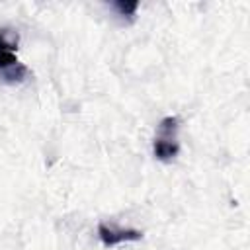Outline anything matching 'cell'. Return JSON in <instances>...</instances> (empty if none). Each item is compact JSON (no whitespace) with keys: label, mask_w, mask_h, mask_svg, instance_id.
I'll use <instances>...</instances> for the list:
<instances>
[{"label":"cell","mask_w":250,"mask_h":250,"mask_svg":"<svg viewBox=\"0 0 250 250\" xmlns=\"http://www.w3.org/2000/svg\"><path fill=\"white\" fill-rule=\"evenodd\" d=\"M18 51V33L14 29H0V53H16Z\"/></svg>","instance_id":"cell-3"},{"label":"cell","mask_w":250,"mask_h":250,"mask_svg":"<svg viewBox=\"0 0 250 250\" xmlns=\"http://www.w3.org/2000/svg\"><path fill=\"white\" fill-rule=\"evenodd\" d=\"M16 64H20V61L16 59V53H0V72L12 68Z\"/></svg>","instance_id":"cell-5"},{"label":"cell","mask_w":250,"mask_h":250,"mask_svg":"<svg viewBox=\"0 0 250 250\" xmlns=\"http://www.w3.org/2000/svg\"><path fill=\"white\" fill-rule=\"evenodd\" d=\"M113 8H115L121 16H129V18H133L135 12H137V8H139V2H115Z\"/></svg>","instance_id":"cell-4"},{"label":"cell","mask_w":250,"mask_h":250,"mask_svg":"<svg viewBox=\"0 0 250 250\" xmlns=\"http://www.w3.org/2000/svg\"><path fill=\"white\" fill-rule=\"evenodd\" d=\"M178 129H180V119L176 115H166L158 123V133L154 137L152 152L158 160H172L180 152V143H178Z\"/></svg>","instance_id":"cell-1"},{"label":"cell","mask_w":250,"mask_h":250,"mask_svg":"<svg viewBox=\"0 0 250 250\" xmlns=\"http://www.w3.org/2000/svg\"><path fill=\"white\" fill-rule=\"evenodd\" d=\"M98 236L105 246H117L121 242H135L141 240L143 232L137 229H119L111 223H100L98 225Z\"/></svg>","instance_id":"cell-2"}]
</instances>
